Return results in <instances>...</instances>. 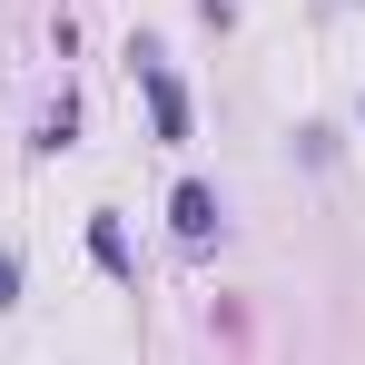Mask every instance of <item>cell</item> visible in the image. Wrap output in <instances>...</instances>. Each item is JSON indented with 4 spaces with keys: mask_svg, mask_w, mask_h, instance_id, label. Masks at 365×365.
<instances>
[{
    "mask_svg": "<svg viewBox=\"0 0 365 365\" xmlns=\"http://www.w3.org/2000/svg\"><path fill=\"white\" fill-rule=\"evenodd\" d=\"M138 79H148V109H158V138H187V89L168 79V69L138 50Z\"/></svg>",
    "mask_w": 365,
    "mask_h": 365,
    "instance_id": "obj_1",
    "label": "cell"
},
{
    "mask_svg": "<svg viewBox=\"0 0 365 365\" xmlns=\"http://www.w3.org/2000/svg\"><path fill=\"white\" fill-rule=\"evenodd\" d=\"M168 217H178V237H187V247H197V237H217V187H197V178H187L178 197H168Z\"/></svg>",
    "mask_w": 365,
    "mask_h": 365,
    "instance_id": "obj_2",
    "label": "cell"
},
{
    "mask_svg": "<svg viewBox=\"0 0 365 365\" xmlns=\"http://www.w3.org/2000/svg\"><path fill=\"white\" fill-rule=\"evenodd\" d=\"M89 257H99L109 277H138V267H128V237H119V217H99V227H89Z\"/></svg>",
    "mask_w": 365,
    "mask_h": 365,
    "instance_id": "obj_3",
    "label": "cell"
}]
</instances>
